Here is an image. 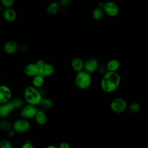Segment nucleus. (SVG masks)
<instances>
[{
  "instance_id": "nucleus-7",
  "label": "nucleus",
  "mask_w": 148,
  "mask_h": 148,
  "mask_svg": "<svg viewBox=\"0 0 148 148\" xmlns=\"http://www.w3.org/2000/svg\"><path fill=\"white\" fill-rule=\"evenodd\" d=\"M102 9L104 13H106L110 17H115L119 13L118 5L113 1H108L104 3Z\"/></svg>"
},
{
  "instance_id": "nucleus-19",
  "label": "nucleus",
  "mask_w": 148,
  "mask_h": 148,
  "mask_svg": "<svg viewBox=\"0 0 148 148\" xmlns=\"http://www.w3.org/2000/svg\"><path fill=\"white\" fill-rule=\"evenodd\" d=\"M9 102L14 109H21L25 104L24 99L20 97H15L12 98Z\"/></svg>"
},
{
  "instance_id": "nucleus-11",
  "label": "nucleus",
  "mask_w": 148,
  "mask_h": 148,
  "mask_svg": "<svg viewBox=\"0 0 148 148\" xmlns=\"http://www.w3.org/2000/svg\"><path fill=\"white\" fill-rule=\"evenodd\" d=\"M24 72L27 76L33 77L39 74V68L36 63H29L24 67Z\"/></svg>"
},
{
  "instance_id": "nucleus-14",
  "label": "nucleus",
  "mask_w": 148,
  "mask_h": 148,
  "mask_svg": "<svg viewBox=\"0 0 148 148\" xmlns=\"http://www.w3.org/2000/svg\"><path fill=\"white\" fill-rule=\"evenodd\" d=\"M2 15L3 18L8 22H13L17 18V13L12 8H6L3 11Z\"/></svg>"
},
{
  "instance_id": "nucleus-21",
  "label": "nucleus",
  "mask_w": 148,
  "mask_h": 148,
  "mask_svg": "<svg viewBox=\"0 0 148 148\" xmlns=\"http://www.w3.org/2000/svg\"><path fill=\"white\" fill-rule=\"evenodd\" d=\"M104 15V12L102 8L97 7L95 8L92 13V17L94 20H99L102 18L103 16Z\"/></svg>"
},
{
  "instance_id": "nucleus-28",
  "label": "nucleus",
  "mask_w": 148,
  "mask_h": 148,
  "mask_svg": "<svg viewBox=\"0 0 148 148\" xmlns=\"http://www.w3.org/2000/svg\"><path fill=\"white\" fill-rule=\"evenodd\" d=\"M21 148H35V147L31 142L27 141L22 145Z\"/></svg>"
},
{
  "instance_id": "nucleus-27",
  "label": "nucleus",
  "mask_w": 148,
  "mask_h": 148,
  "mask_svg": "<svg viewBox=\"0 0 148 148\" xmlns=\"http://www.w3.org/2000/svg\"><path fill=\"white\" fill-rule=\"evenodd\" d=\"M97 71H98L99 73L102 74V75H104L105 73H106L108 72L106 67V65H99Z\"/></svg>"
},
{
  "instance_id": "nucleus-22",
  "label": "nucleus",
  "mask_w": 148,
  "mask_h": 148,
  "mask_svg": "<svg viewBox=\"0 0 148 148\" xmlns=\"http://www.w3.org/2000/svg\"><path fill=\"white\" fill-rule=\"evenodd\" d=\"M39 105H40L43 109L49 110L52 108L53 106V102L49 98H42Z\"/></svg>"
},
{
  "instance_id": "nucleus-13",
  "label": "nucleus",
  "mask_w": 148,
  "mask_h": 148,
  "mask_svg": "<svg viewBox=\"0 0 148 148\" xmlns=\"http://www.w3.org/2000/svg\"><path fill=\"white\" fill-rule=\"evenodd\" d=\"M14 109L10 102L0 105V117L2 119L7 118L13 111Z\"/></svg>"
},
{
  "instance_id": "nucleus-32",
  "label": "nucleus",
  "mask_w": 148,
  "mask_h": 148,
  "mask_svg": "<svg viewBox=\"0 0 148 148\" xmlns=\"http://www.w3.org/2000/svg\"><path fill=\"white\" fill-rule=\"evenodd\" d=\"M16 132L14 131V130L13 129V128H11L8 131V135L9 136H13L14 135Z\"/></svg>"
},
{
  "instance_id": "nucleus-6",
  "label": "nucleus",
  "mask_w": 148,
  "mask_h": 148,
  "mask_svg": "<svg viewBox=\"0 0 148 148\" xmlns=\"http://www.w3.org/2000/svg\"><path fill=\"white\" fill-rule=\"evenodd\" d=\"M38 110L36 106L27 103L20 109V114L21 118L29 120L34 118Z\"/></svg>"
},
{
  "instance_id": "nucleus-2",
  "label": "nucleus",
  "mask_w": 148,
  "mask_h": 148,
  "mask_svg": "<svg viewBox=\"0 0 148 148\" xmlns=\"http://www.w3.org/2000/svg\"><path fill=\"white\" fill-rule=\"evenodd\" d=\"M42 98V92L32 86H28L24 90V100L28 104L36 106L40 104Z\"/></svg>"
},
{
  "instance_id": "nucleus-34",
  "label": "nucleus",
  "mask_w": 148,
  "mask_h": 148,
  "mask_svg": "<svg viewBox=\"0 0 148 148\" xmlns=\"http://www.w3.org/2000/svg\"><path fill=\"white\" fill-rule=\"evenodd\" d=\"M0 105H1V103H0Z\"/></svg>"
},
{
  "instance_id": "nucleus-20",
  "label": "nucleus",
  "mask_w": 148,
  "mask_h": 148,
  "mask_svg": "<svg viewBox=\"0 0 148 148\" xmlns=\"http://www.w3.org/2000/svg\"><path fill=\"white\" fill-rule=\"evenodd\" d=\"M45 83V77L42 75L38 74L32 77V86L39 88L42 87Z\"/></svg>"
},
{
  "instance_id": "nucleus-29",
  "label": "nucleus",
  "mask_w": 148,
  "mask_h": 148,
  "mask_svg": "<svg viewBox=\"0 0 148 148\" xmlns=\"http://www.w3.org/2000/svg\"><path fill=\"white\" fill-rule=\"evenodd\" d=\"M58 148H70V144L67 142L64 141L59 144Z\"/></svg>"
},
{
  "instance_id": "nucleus-23",
  "label": "nucleus",
  "mask_w": 148,
  "mask_h": 148,
  "mask_svg": "<svg viewBox=\"0 0 148 148\" xmlns=\"http://www.w3.org/2000/svg\"><path fill=\"white\" fill-rule=\"evenodd\" d=\"M127 109H128L130 113L132 114H136L140 111V106L138 102H131L129 105H127Z\"/></svg>"
},
{
  "instance_id": "nucleus-18",
  "label": "nucleus",
  "mask_w": 148,
  "mask_h": 148,
  "mask_svg": "<svg viewBox=\"0 0 148 148\" xmlns=\"http://www.w3.org/2000/svg\"><path fill=\"white\" fill-rule=\"evenodd\" d=\"M60 9V5L59 3L56 1L50 2L47 6L46 10L49 14L51 15H54L58 13Z\"/></svg>"
},
{
  "instance_id": "nucleus-5",
  "label": "nucleus",
  "mask_w": 148,
  "mask_h": 148,
  "mask_svg": "<svg viewBox=\"0 0 148 148\" xmlns=\"http://www.w3.org/2000/svg\"><path fill=\"white\" fill-rule=\"evenodd\" d=\"M31 127L28 120L21 118L15 120L12 124V128L16 132L24 133L27 132Z\"/></svg>"
},
{
  "instance_id": "nucleus-17",
  "label": "nucleus",
  "mask_w": 148,
  "mask_h": 148,
  "mask_svg": "<svg viewBox=\"0 0 148 148\" xmlns=\"http://www.w3.org/2000/svg\"><path fill=\"white\" fill-rule=\"evenodd\" d=\"M120 63L116 59L110 60L106 65L108 72H117L120 68Z\"/></svg>"
},
{
  "instance_id": "nucleus-8",
  "label": "nucleus",
  "mask_w": 148,
  "mask_h": 148,
  "mask_svg": "<svg viewBox=\"0 0 148 148\" xmlns=\"http://www.w3.org/2000/svg\"><path fill=\"white\" fill-rule=\"evenodd\" d=\"M99 65V62L97 59L95 58H90L84 62L83 70L92 74L97 71Z\"/></svg>"
},
{
  "instance_id": "nucleus-3",
  "label": "nucleus",
  "mask_w": 148,
  "mask_h": 148,
  "mask_svg": "<svg viewBox=\"0 0 148 148\" xmlns=\"http://www.w3.org/2000/svg\"><path fill=\"white\" fill-rule=\"evenodd\" d=\"M92 82L91 74L84 70L77 72L75 78V84L78 88L81 90L87 89L91 85Z\"/></svg>"
},
{
  "instance_id": "nucleus-9",
  "label": "nucleus",
  "mask_w": 148,
  "mask_h": 148,
  "mask_svg": "<svg viewBox=\"0 0 148 148\" xmlns=\"http://www.w3.org/2000/svg\"><path fill=\"white\" fill-rule=\"evenodd\" d=\"M12 92L10 88L5 85L0 86V103H5L10 101Z\"/></svg>"
},
{
  "instance_id": "nucleus-26",
  "label": "nucleus",
  "mask_w": 148,
  "mask_h": 148,
  "mask_svg": "<svg viewBox=\"0 0 148 148\" xmlns=\"http://www.w3.org/2000/svg\"><path fill=\"white\" fill-rule=\"evenodd\" d=\"M14 2V0H1V5L5 8H12Z\"/></svg>"
},
{
  "instance_id": "nucleus-4",
  "label": "nucleus",
  "mask_w": 148,
  "mask_h": 148,
  "mask_svg": "<svg viewBox=\"0 0 148 148\" xmlns=\"http://www.w3.org/2000/svg\"><path fill=\"white\" fill-rule=\"evenodd\" d=\"M127 103L121 97H117L112 99L110 103V108L115 113H122L127 110Z\"/></svg>"
},
{
  "instance_id": "nucleus-24",
  "label": "nucleus",
  "mask_w": 148,
  "mask_h": 148,
  "mask_svg": "<svg viewBox=\"0 0 148 148\" xmlns=\"http://www.w3.org/2000/svg\"><path fill=\"white\" fill-rule=\"evenodd\" d=\"M12 128V124L8 120L3 119L0 120V129L3 131H8Z\"/></svg>"
},
{
  "instance_id": "nucleus-15",
  "label": "nucleus",
  "mask_w": 148,
  "mask_h": 148,
  "mask_svg": "<svg viewBox=\"0 0 148 148\" xmlns=\"http://www.w3.org/2000/svg\"><path fill=\"white\" fill-rule=\"evenodd\" d=\"M34 119L36 123L39 125H43L47 121V116L43 110H38Z\"/></svg>"
},
{
  "instance_id": "nucleus-10",
  "label": "nucleus",
  "mask_w": 148,
  "mask_h": 148,
  "mask_svg": "<svg viewBox=\"0 0 148 148\" xmlns=\"http://www.w3.org/2000/svg\"><path fill=\"white\" fill-rule=\"evenodd\" d=\"M55 72L54 65L50 63L46 62L39 68V74L44 77H49L53 75Z\"/></svg>"
},
{
  "instance_id": "nucleus-25",
  "label": "nucleus",
  "mask_w": 148,
  "mask_h": 148,
  "mask_svg": "<svg viewBox=\"0 0 148 148\" xmlns=\"http://www.w3.org/2000/svg\"><path fill=\"white\" fill-rule=\"evenodd\" d=\"M0 148H13V147L9 140L3 139L0 141Z\"/></svg>"
},
{
  "instance_id": "nucleus-12",
  "label": "nucleus",
  "mask_w": 148,
  "mask_h": 148,
  "mask_svg": "<svg viewBox=\"0 0 148 148\" xmlns=\"http://www.w3.org/2000/svg\"><path fill=\"white\" fill-rule=\"evenodd\" d=\"M18 49L17 43L14 40H9L5 43L3 49L4 52L7 54H13L15 53Z\"/></svg>"
},
{
  "instance_id": "nucleus-30",
  "label": "nucleus",
  "mask_w": 148,
  "mask_h": 148,
  "mask_svg": "<svg viewBox=\"0 0 148 148\" xmlns=\"http://www.w3.org/2000/svg\"><path fill=\"white\" fill-rule=\"evenodd\" d=\"M72 2V0H60V4L63 6H68Z\"/></svg>"
},
{
  "instance_id": "nucleus-33",
  "label": "nucleus",
  "mask_w": 148,
  "mask_h": 148,
  "mask_svg": "<svg viewBox=\"0 0 148 148\" xmlns=\"http://www.w3.org/2000/svg\"><path fill=\"white\" fill-rule=\"evenodd\" d=\"M45 148H58V147L54 146V145H49L47 147H46Z\"/></svg>"
},
{
  "instance_id": "nucleus-1",
  "label": "nucleus",
  "mask_w": 148,
  "mask_h": 148,
  "mask_svg": "<svg viewBox=\"0 0 148 148\" xmlns=\"http://www.w3.org/2000/svg\"><path fill=\"white\" fill-rule=\"evenodd\" d=\"M121 80V76L117 72H107L101 78V88L105 92L112 93L119 88Z\"/></svg>"
},
{
  "instance_id": "nucleus-31",
  "label": "nucleus",
  "mask_w": 148,
  "mask_h": 148,
  "mask_svg": "<svg viewBox=\"0 0 148 148\" xmlns=\"http://www.w3.org/2000/svg\"><path fill=\"white\" fill-rule=\"evenodd\" d=\"M35 63H36V64L37 65V66H38V68H39V67H40L41 66H42V65L45 63V61L43 60H38Z\"/></svg>"
},
{
  "instance_id": "nucleus-16",
  "label": "nucleus",
  "mask_w": 148,
  "mask_h": 148,
  "mask_svg": "<svg viewBox=\"0 0 148 148\" xmlns=\"http://www.w3.org/2000/svg\"><path fill=\"white\" fill-rule=\"evenodd\" d=\"M72 68L76 72L83 70L84 61L79 57H75L71 61Z\"/></svg>"
}]
</instances>
